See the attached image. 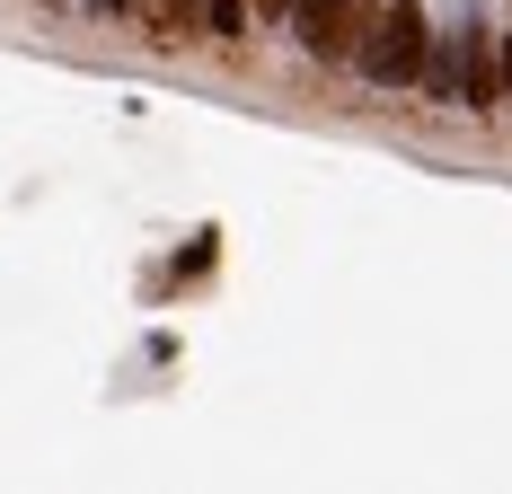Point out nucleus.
<instances>
[{
    "label": "nucleus",
    "instance_id": "nucleus-3",
    "mask_svg": "<svg viewBox=\"0 0 512 494\" xmlns=\"http://www.w3.org/2000/svg\"><path fill=\"white\" fill-rule=\"evenodd\" d=\"M495 45H504V115H512V27L495 36Z\"/></svg>",
    "mask_w": 512,
    "mask_h": 494
},
{
    "label": "nucleus",
    "instance_id": "nucleus-1",
    "mask_svg": "<svg viewBox=\"0 0 512 494\" xmlns=\"http://www.w3.org/2000/svg\"><path fill=\"white\" fill-rule=\"evenodd\" d=\"M424 62H433V18H424V0H371L345 71H354L362 89H380V98H407V89H424Z\"/></svg>",
    "mask_w": 512,
    "mask_h": 494
},
{
    "label": "nucleus",
    "instance_id": "nucleus-2",
    "mask_svg": "<svg viewBox=\"0 0 512 494\" xmlns=\"http://www.w3.org/2000/svg\"><path fill=\"white\" fill-rule=\"evenodd\" d=\"M362 9H371V0H292V9H283V27H292V45H301L309 71H336V62H354Z\"/></svg>",
    "mask_w": 512,
    "mask_h": 494
}]
</instances>
